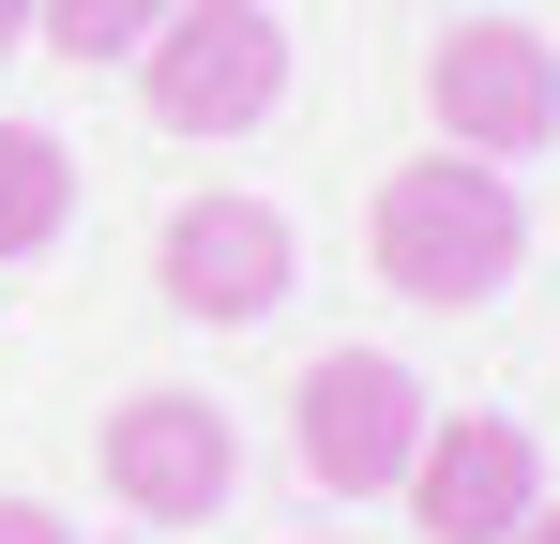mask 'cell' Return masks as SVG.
<instances>
[{
  "instance_id": "6da1fadb",
  "label": "cell",
  "mask_w": 560,
  "mask_h": 544,
  "mask_svg": "<svg viewBox=\"0 0 560 544\" xmlns=\"http://www.w3.org/2000/svg\"><path fill=\"white\" fill-rule=\"evenodd\" d=\"M530 258V212H515V181L485 167V152H409V167L364 197V272L394 303H500Z\"/></svg>"
},
{
  "instance_id": "7a4b0ae2",
  "label": "cell",
  "mask_w": 560,
  "mask_h": 544,
  "mask_svg": "<svg viewBox=\"0 0 560 544\" xmlns=\"http://www.w3.org/2000/svg\"><path fill=\"white\" fill-rule=\"evenodd\" d=\"M137 106L167 137H258L288 106V15L273 0H167L137 31Z\"/></svg>"
},
{
  "instance_id": "3957f363",
  "label": "cell",
  "mask_w": 560,
  "mask_h": 544,
  "mask_svg": "<svg viewBox=\"0 0 560 544\" xmlns=\"http://www.w3.org/2000/svg\"><path fill=\"white\" fill-rule=\"evenodd\" d=\"M424 121H440V152H560V46L530 15H455L440 46H424Z\"/></svg>"
},
{
  "instance_id": "277c9868",
  "label": "cell",
  "mask_w": 560,
  "mask_h": 544,
  "mask_svg": "<svg viewBox=\"0 0 560 544\" xmlns=\"http://www.w3.org/2000/svg\"><path fill=\"white\" fill-rule=\"evenodd\" d=\"M424 409H440V393H424L394 348H318L303 378H288V439H303V469H318L334 499H394Z\"/></svg>"
},
{
  "instance_id": "5b68a950",
  "label": "cell",
  "mask_w": 560,
  "mask_h": 544,
  "mask_svg": "<svg viewBox=\"0 0 560 544\" xmlns=\"http://www.w3.org/2000/svg\"><path fill=\"white\" fill-rule=\"evenodd\" d=\"M106 499L121 515H152V530H197V515H228V484H243V439H228V409L212 393H121L106 409Z\"/></svg>"
},
{
  "instance_id": "8992f818",
  "label": "cell",
  "mask_w": 560,
  "mask_h": 544,
  "mask_svg": "<svg viewBox=\"0 0 560 544\" xmlns=\"http://www.w3.org/2000/svg\"><path fill=\"white\" fill-rule=\"evenodd\" d=\"M394 499H409L424 544H500L530 499H546V453H530V424H500V409H424Z\"/></svg>"
},
{
  "instance_id": "52a82bcc",
  "label": "cell",
  "mask_w": 560,
  "mask_h": 544,
  "mask_svg": "<svg viewBox=\"0 0 560 544\" xmlns=\"http://www.w3.org/2000/svg\"><path fill=\"white\" fill-rule=\"evenodd\" d=\"M288 272H303V243H288L273 197H243V181H212V197H183L167 212V243H152V287L183 303V318H212V333H243V318H273Z\"/></svg>"
},
{
  "instance_id": "ba28073f",
  "label": "cell",
  "mask_w": 560,
  "mask_h": 544,
  "mask_svg": "<svg viewBox=\"0 0 560 544\" xmlns=\"http://www.w3.org/2000/svg\"><path fill=\"white\" fill-rule=\"evenodd\" d=\"M61 227H77V152H61L46 121H0V272L46 258Z\"/></svg>"
},
{
  "instance_id": "9c48e42d",
  "label": "cell",
  "mask_w": 560,
  "mask_h": 544,
  "mask_svg": "<svg viewBox=\"0 0 560 544\" xmlns=\"http://www.w3.org/2000/svg\"><path fill=\"white\" fill-rule=\"evenodd\" d=\"M152 15H167V0H31V46H61V61L92 76V61H137Z\"/></svg>"
},
{
  "instance_id": "30bf717a",
  "label": "cell",
  "mask_w": 560,
  "mask_h": 544,
  "mask_svg": "<svg viewBox=\"0 0 560 544\" xmlns=\"http://www.w3.org/2000/svg\"><path fill=\"white\" fill-rule=\"evenodd\" d=\"M0 544H77V530H61L46 499H0Z\"/></svg>"
},
{
  "instance_id": "8fae6325",
  "label": "cell",
  "mask_w": 560,
  "mask_h": 544,
  "mask_svg": "<svg viewBox=\"0 0 560 544\" xmlns=\"http://www.w3.org/2000/svg\"><path fill=\"white\" fill-rule=\"evenodd\" d=\"M500 544H560V499H530V515H515V530H500Z\"/></svg>"
},
{
  "instance_id": "7c38bea8",
  "label": "cell",
  "mask_w": 560,
  "mask_h": 544,
  "mask_svg": "<svg viewBox=\"0 0 560 544\" xmlns=\"http://www.w3.org/2000/svg\"><path fill=\"white\" fill-rule=\"evenodd\" d=\"M0 46H31V0H0Z\"/></svg>"
},
{
  "instance_id": "4fadbf2b",
  "label": "cell",
  "mask_w": 560,
  "mask_h": 544,
  "mask_svg": "<svg viewBox=\"0 0 560 544\" xmlns=\"http://www.w3.org/2000/svg\"><path fill=\"white\" fill-rule=\"evenodd\" d=\"M440 15H455V0H440Z\"/></svg>"
}]
</instances>
